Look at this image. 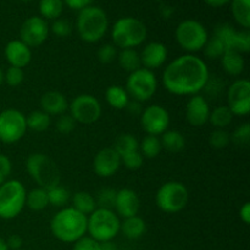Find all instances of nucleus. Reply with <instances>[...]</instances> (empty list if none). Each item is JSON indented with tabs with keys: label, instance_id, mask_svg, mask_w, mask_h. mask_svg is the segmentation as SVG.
Here are the masks:
<instances>
[{
	"label": "nucleus",
	"instance_id": "f8f14e48",
	"mask_svg": "<svg viewBox=\"0 0 250 250\" xmlns=\"http://www.w3.org/2000/svg\"><path fill=\"white\" fill-rule=\"evenodd\" d=\"M70 115L76 124L92 125L102 116V104L90 94H80L68 104Z\"/></svg>",
	"mask_w": 250,
	"mask_h": 250
},
{
	"label": "nucleus",
	"instance_id": "9d476101",
	"mask_svg": "<svg viewBox=\"0 0 250 250\" xmlns=\"http://www.w3.org/2000/svg\"><path fill=\"white\" fill-rule=\"evenodd\" d=\"M125 89L136 102H148L158 90V78L153 71L141 67L129 73Z\"/></svg>",
	"mask_w": 250,
	"mask_h": 250
},
{
	"label": "nucleus",
	"instance_id": "9b49d317",
	"mask_svg": "<svg viewBox=\"0 0 250 250\" xmlns=\"http://www.w3.org/2000/svg\"><path fill=\"white\" fill-rule=\"evenodd\" d=\"M26 116L16 109L0 112V141L5 144L17 143L27 132Z\"/></svg>",
	"mask_w": 250,
	"mask_h": 250
},
{
	"label": "nucleus",
	"instance_id": "4be33fe9",
	"mask_svg": "<svg viewBox=\"0 0 250 250\" xmlns=\"http://www.w3.org/2000/svg\"><path fill=\"white\" fill-rule=\"evenodd\" d=\"M221 66L227 75L236 77L243 73L246 61H244L243 55L238 51L226 50L221 56Z\"/></svg>",
	"mask_w": 250,
	"mask_h": 250
},
{
	"label": "nucleus",
	"instance_id": "423d86ee",
	"mask_svg": "<svg viewBox=\"0 0 250 250\" xmlns=\"http://www.w3.org/2000/svg\"><path fill=\"white\" fill-rule=\"evenodd\" d=\"M87 217V232L89 233L90 238L99 243L112 241L120 233L121 221L112 210L97 208Z\"/></svg>",
	"mask_w": 250,
	"mask_h": 250
},
{
	"label": "nucleus",
	"instance_id": "4c0bfd02",
	"mask_svg": "<svg viewBox=\"0 0 250 250\" xmlns=\"http://www.w3.org/2000/svg\"><path fill=\"white\" fill-rule=\"evenodd\" d=\"M116 193L117 190L112 189V188H102L97 193V198H95L97 207L100 208V209H114L115 200H116Z\"/></svg>",
	"mask_w": 250,
	"mask_h": 250
},
{
	"label": "nucleus",
	"instance_id": "8fccbe9b",
	"mask_svg": "<svg viewBox=\"0 0 250 250\" xmlns=\"http://www.w3.org/2000/svg\"><path fill=\"white\" fill-rule=\"evenodd\" d=\"M62 1H63V5H67L70 9L81 11V10H83L84 7L89 6L92 0H62Z\"/></svg>",
	"mask_w": 250,
	"mask_h": 250
},
{
	"label": "nucleus",
	"instance_id": "a18cd8bd",
	"mask_svg": "<svg viewBox=\"0 0 250 250\" xmlns=\"http://www.w3.org/2000/svg\"><path fill=\"white\" fill-rule=\"evenodd\" d=\"M76 128V121L70 114H62L56 120V129L61 134H70Z\"/></svg>",
	"mask_w": 250,
	"mask_h": 250
},
{
	"label": "nucleus",
	"instance_id": "39448f33",
	"mask_svg": "<svg viewBox=\"0 0 250 250\" xmlns=\"http://www.w3.org/2000/svg\"><path fill=\"white\" fill-rule=\"evenodd\" d=\"M148 36L146 27L136 17H121L111 29L114 45L121 49H134L141 45Z\"/></svg>",
	"mask_w": 250,
	"mask_h": 250
},
{
	"label": "nucleus",
	"instance_id": "6ab92c4d",
	"mask_svg": "<svg viewBox=\"0 0 250 250\" xmlns=\"http://www.w3.org/2000/svg\"><path fill=\"white\" fill-rule=\"evenodd\" d=\"M139 56H141L142 66L146 70L153 71L160 68L166 62L168 50L165 44L160 42H151L144 46Z\"/></svg>",
	"mask_w": 250,
	"mask_h": 250
},
{
	"label": "nucleus",
	"instance_id": "ea45409f",
	"mask_svg": "<svg viewBox=\"0 0 250 250\" xmlns=\"http://www.w3.org/2000/svg\"><path fill=\"white\" fill-rule=\"evenodd\" d=\"M24 80V72L23 68L14 67V66H10L6 70V72H4V82H6V84L9 87L16 88L19 85L22 84Z\"/></svg>",
	"mask_w": 250,
	"mask_h": 250
},
{
	"label": "nucleus",
	"instance_id": "6e6d98bb",
	"mask_svg": "<svg viewBox=\"0 0 250 250\" xmlns=\"http://www.w3.org/2000/svg\"><path fill=\"white\" fill-rule=\"evenodd\" d=\"M0 250H9V248H7L6 241H5L4 238H1V237H0Z\"/></svg>",
	"mask_w": 250,
	"mask_h": 250
},
{
	"label": "nucleus",
	"instance_id": "58836bf2",
	"mask_svg": "<svg viewBox=\"0 0 250 250\" xmlns=\"http://www.w3.org/2000/svg\"><path fill=\"white\" fill-rule=\"evenodd\" d=\"M209 143L215 149H225L231 143V134L225 129H215L210 133Z\"/></svg>",
	"mask_w": 250,
	"mask_h": 250
},
{
	"label": "nucleus",
	"instance_id": "20e7f679",
	"mask_svg": "<svg viewBox=\"0 0 250 250\" xmlns=\"http://www.w3.org/2000/svg\"><path fill=\"white\" fill-rule=\"evenodd\" d=\"M26 168L32 180L44 189H50L60 185L61 175L58 165L46 154L34 153L27 158Z\"/></svg>",
	"mask_w": 250,
	"mask_h": 250
},
{
	"label": "nucleus",
	"instance_id": "c85d7f7f",
	"mask_svg": "<svg viewBox=\"0 0 250 250\" xmlns=\"http://www.w3.org/2000/svg\"><path fill=\"white\" fill-rule=\"evenodd\" d=\"M231 9L234 20L244 29L250 27V0H231Z\"/></svg>",
	"mask_w": 250,
	"mask_h": 250
},
{
	"label": "nucleus",
	"instance_id": "de8ad7c7",
	"mask_svg": "<svg viewBox=\"0 0 250 250\" xmlns=\"http://www.w3.org/2000/svg\"><path fill=\"white\" fill-rule=\"evenodd\" d=\"M12 164L11 160L4 154H0V186L5 183L11 175Z\"/></svg>",
	"mask_w": 250,
	"mask_h": 250
},
{
	"label": "nucleus",
	"instance_id": "a878e982",
	"mask_svg": "<svg viewBox=\"0 0 250 250\" xmlns=\"http://www.w3.org/2000/svg\"><path fill=\"white\" fill-rule=\"evenodd\" d=\"M71 202H72L73 209L77 210L81 214L85 215V216H89L98 208L97 203H95V198L90 193L84 192V190L75 193L73 197L71 198Z\"/></svg>",
	"mask_w": 250,
	"mask_h": 250
},
{
	"label": "nucleus",
	"instance_id": "603ef678",
	"mask_svg": "<svg viewBox=\"0 0 250 250\" xmlns=\"http://www.w3.org/2000/svg\"><path fill=\"white\" fill-rule=\"evenodd\" d=\"M239 217L246 225L250 224V203H244L243 207L239 210Z\"/></svg>",
	"mask_w": 250,
	"mask_h": 250
},
{
	"label": "nucleus",
	"instance_id": "c9c22d12",
	"mask_svg": "<svg viewBox=\"0 0 250 250\" xmlns=\"http://www.w3.org/2000/svg\"><path fill=\"white\" fill-rule=\"evenodd\" d=\"M70 199L71 193L68 192L65 187H61L60 185L48 189L49 205H53V207L56 208L65 207V205L70 202Z\"/></svg>",
	"mask_w": 250,
	"mask_h": 250
},
{
	"label": "nucleus",
	"instance_id": "7ed1b4c3",
	"mask_svg": "<svg viewBox=\"0 0 250 250\" xmlns=\"http://www.w3.org/2000/svg\"><path fill=\"white\" fill-rule=\"evenodd\" d=\"M76 27L82 41L97 43L106 34L109 29V19L102 7L89 5L80 11Z\"/></svg>",
	"mask_w": 250,
	"mask_h": 250
},
{
	"label": "nucleus",
	"instance_id": "49530a36",
	"mask_svg": "<svg viewBox=\"0 0 250 250\" xmlns=\"http://www.w3.org/2000/svg\"><path fill=\"white\" fill-rule=\"evenodd\" d=\"M234 50L241 54H247L250 51V33L248 29L237 32Z\"/></svg>",
	"mask_w": 250,
	"mask_h": 250
},
{
	"label": "nucleus",
	"instance_id": "6e6552de",
	"mask_svg": "<svg viewBox=\"0 0 250 250\" xmlns=\"http://www.w3.org/2000/svg\"><path fill=\"white\" fill-rule=\"evenodd\" d=\"M189 193L187 187L178 181L164 183L155 194L156 207L166 214H177L188 204Z\"/></svg>",
	"mask_w": 250,
	"mask_h": 250
},
{
	"label": "nucleus",
	"instance_id": "0eeeda50",
	"mask_svg": "<svg viewBox=\"0 0 250 250\" xmlns=\"http://www.w3.org/2000/svg\"><path fill=\"white\" fill-rule=\"evenodd\" d=\"M26 188L17 180H7L0 186V219L12 220L26 207Z\"/></svg>",
	"mask_w": 250,
	"mask_h": 250
},
{
	"label": "nucleus",
	"instance_id": "37998d69",
	"mask_svg": "<svg viewBox=\"0 0 250 250\" xmlns=\"http://www.w3.org/2000/svg\"><path fill=\"white\" fill-rule=\"evenodd\" d=\"M117 53L119 51H117L116 46L114 44H104V45L98 49L97 58L100 62L107 65V63H111L112 61L116 60Z\"/></svg>",
	"mask_w": 250,
	"mask_h": 250
},
{
	"label": "nucleus",
	"instance_id": "ddd939ff",
	"mask_svg": "<svg viewBox=\"0 0 250 250\" xmlns=\"http://www.w3.org/2000/svg\"><path fill=\"white\" fill-rule=\"evenodd\" d=\"M227 107L233 116H247L250 112V82L241 78L227 89Z\"/></svg>",
	"mask_w": 250,
	"mask_h": 250
},
{
	"label": "nucleus",
	"instance_id": "cd10ccee",
	"mask_svg": "<svg viewBox=\"0 0 250 250\" xmlns=\"http://www.w3.org/2000/svg\"><path fill=\"white\" fill-rule=\"evenodd\" d=\"M26 207L32 211H42L49 207L48 190L37 187L26 194Z\"/></svg>",
	"mask_w": 250,
	"mask_h": 250
},
{
	"label": "nucleus",
	"instance_id": "aec40b11",
	"mask_svg": "<svg viewBox=\"0 0 250 250\" xmlns=\"http://www.w3.org/2000/svg\"><path fill=\"white\" fill-rule=\"evenodd\" d=\"M4 55L7 62L10 63V66L19 68L26 67L32 60L31 48L27 46L20 39H14V41H10L6 44Z\"/></svg>",
	"mask_w": 250,
	"mask_h": 250
},
{
	"label": "nucleus",
	"instance_id": "72a5a7b5",
	"mask_svg": "<svg viewBox=\"0 0 250 250\" xmlns=\"http://www.w3.org/2000/svg\"><path fill=\"white\" fill-rule=\"evenodd\" d=\"M63 11L62 0H41L39 1V12L44 20L60 19Z\"/></svg>",
	"mask_w": 250,
	"mask_h": 250
},
{
	"label": "nucleus",
	"instance_id": "2eb2a0df",
	"mask_svg": "<svg viewBox=\"0 0 250 250\" xmlns=\"http://www.w3.org/2000/svg\"><path fill=\"white\" fill-rule=\"evenodd\" d=\"M49 32V24L43 17L31 16L22 23L20 29V41L29 48H37L48 39Z\"/></svg>",
	"mask_w": 250,
	"mask_h": 250
},
{
	"label": "nucleus",
	"instance_id": "a211bd4d",
	"mask_svg": "<svg viewBox=\"0 0 250 250\" xmlns=\"http://www.w3.org/2000/svg\"><path fill=\"white\" fill-rule=\"evenodd\" d=\"M141 208V200L138 194L133 189L124 188L117 190L116 200H115V214L122 219L136 216Z\"/></svg>",
	"mask_w": 250,
	"mask_h": 250
},
{
	"label": "nucleus",
	"instance_id": "1a4fd4ad",
	"mask_svg": "<svg viewBox=\"0 0 250 250\" xmlns=\"http://www.w3.org/2000/svg\"><path fill=\"white\" fill-rule=\"evenodd\" d=\"M175 36L178 45L187 51V54H194L203 50L209 39L207 28L197 20H185L181 22L176 28Z\"/></svg>",
	"mask_w": 250,
	"mask_h": 250
},
{
	"label": "nucleus",
	"instance_id": "473e14b6",
	"mask_svg": "<svg viewBox=\"0 0 250 250\" xmlns=\"http://www.w3.org/2000/svg\"><path fill=\"white\" fill-rule=\"evenodd\" d=\"M163 146H161L160 138L156 136H149L146 134L141 142H139V151L143 158L154 159L160 155Z\"/></svg>",
	"mask_w": 250,
	"mask_h": 250
},
{
	"label": "nucleus",
	"instance_id": "09e8293b",
	"mask_svg": "<svg viewBox=\"0 0 250 250\" xmlns=\"http://www.w3.org/2000/svg\"><path fill=\"white\" fill-rule=\"evenodd\" d=\"M72 250H99V242L84 236L73 243Z\"/></svg>",
	"mask_w": 250,
	"mask_h": 250
},
{
	"label": "nucleus",
	"instance_id": "c756f323",
	"mask_svg": "<svg viewBox=\"0 0 250 250\" xmlns=\"http://www.w3.org/2000/svg\"><path fill=\"white\" fill-rule=\"evenodd\" d=\"M26 122L28 129H32L34 132H44L50 127L51 116H49L42 110H36L27 115Z\"/></svg>",
	"mask_w": 250,
	"mask_h": 250
},
{
	"label": "nucleus",
	"instance_id": "79ce46f5",
	"mask_svg": "<svg viewBox=\"0 0 250 250\" xmlns=\"http://www.w3.org/2000/svg\"><path fill=\"white\" fill-rule=\"evenodd\" d=\"M49 29H50L56 37L65 38V37H68L72 33V24H71V22L66 19H56L54 20V22L51 23V26L49 27Z\"/></svg>",
	"mask_w": 250,
	"mask_h": 250
},
{
	"label": "nucleus",
	"instance_id": "bf43d9fd",
	"mask_svg": "<svg viewBox=\"0 0 250 250\" xmlns=\"http://www.w3.org/2000/svg\"><path fill=\"white\" fill-rule=\"evenodd\" d=\"M19 250H21V249H19Z\"/></svg>",
	"mask_w": 250,
	"mask_h": 250
},
{
	"label": "nucleus",
	"instance_id": "4468645a",
	"mask_svg": "<svg viewBox=\"0 0 250 250\" xmlns=\"http://www.w3.org/2000/svg\"><path fill=\"white\" fill-rule=\"evenodd\" d=\"M170 121L167 110L158 104L146 107L141 115L142 128L149 136H161L168 129Z\"/></svg>",
	"mask_w": 250,
	"mask_h": 250
},
{
	"label": "nucleus",
	"instance_id": "e433bc0d",
	"mask_svg": "<svg viewBox=\"0 0 250 250\" xmlns=\"http://www.w3.org/2000/svg\"><path fill=\"white\" fill-rule=\"evenodd\" d=\"M204 56L210 60H217V59H221V56L224 55V53L226 51V48L222 44V42L219 38H216L215 36H212V38L208 39V42L205 43L204 48Z\"/></svg>",
	"mask_w": 250,
	"mask_h": 250
},
{
	"label": "nucleus",
	"instance_id": "3c124183",
	"mask_svg": "<svg viewBox=\"0 0 250 250\" xmlns=\"http://www.w3.org/2000/svg\"><path fill=\"white\" fill-rule=\"evenodd\" d=\"M6 244H7V248H9V250L10 249L19 250V249H21L22 244H23V241H22V238L19 236V234H11V236L7 238Z\"/></svg>",
	"mask_w": 250,
	"mask_h": 250
},
{
	"label": "nucleus",
	"instance_id": "864d4df0",
	"mask_svg": "<svg viewBox=\"0 0 250 250\" xmlns=\"http://www.w3.org/2000/svg\"><path fill=\"white\" fill-rule=\"evenodd\" d=\"M99 250H119V247L114 241H106L99 243Z\"/></svg>",
	"mask_w": 250,
	"mask_h": 250
},
{
	"label": "nucleus",
	"instance_id": "412c9836",
	"mask_svg": "<svg viewBox=\"0 0 250 250\" xmlns=\"http://www.w3.org/2000/svg\"><path fill=\"white\" fill-rule=\"evenodd\" d=\"M42 111L49 116H60L68 110V102L62 93L58 90H49L41 98Z\"/></svg>",
	"mask_w": 250,
	"mask_h": 250
},
{
	"label": "nucleus",
	"instance_id": "13d9d810",
	"mask_svg": "<svg viewBox=\"0 0 250 250\" xmlns=\"http://www.w3.org/2000/svg\"><path fill=\"white\" fill-rule=\"evenodd\" d=\"M21 1H32V0H21Z\"/></svg>",
	"mask_w": 250,
	"mask_h": 250
},
{
	"label": "nucleus",
	"instance_id": "f704fd0d",
	"mask_svg": "<svg viewBox=\"0 0 250 250\" xmlns=\"http://www.w3.org/2000/svg\"><path fill=\"white\" fill-rule=\"evenodd\" d=\"M237 32L238 31H236L234 27L231 26V24L221 23L215 28L214 36L222 42V44L225 45L226 50H234Z\"/></svg>",
	"mask_w": 250,
	"mask_h": 250
},
{
	"label": "nucleus",
	"instance_id": "dca6fc26",
	"mask_svg": "<svg viewBox=\"0 0 250 250\" xmlns=\"http://www.w3.org/2000/svg\"><path fill=\"white\" fill-rule=\"evenodd\" d=\"M121 158L114 148H104L97 153L93 160V170L102 178H109L119 171Z\"/></svg>",
	"mask_w": 250,
	"mask_h": 250
},
{
	"label": "nucleus",
	"instance_id": "bb28decb",
	"mask_svg": "<svg viewBox=\"0 0 250 250\" xmlns=\"http://www.w3.org/2000/svg\"><path fill=\"white\" fill-rule=\"evenodd\" d=\"M117 61L122 70L127 72H134L142 67L141 56L136 49H121L117 53Z\"/></svg>",
	"mask_w": 250,
	"mask_h": 250
},
{
	"label": "nucleus",
	"instance_id": "393cba45",
	"mask_svg": "<svg viewBox=\"0 0 250 250\" xmlns=\"http://www.w3.org/2000/svg\"><path fill=\"white\" fill-rule=\"evenodd\" d=\"M161 146L168 153H180L185 149L186 139L181 132L176 129H167L161 134Z\"/></svg>",
	"mask_w": 250,
	"mask_h": 250
},
{
	"label": "nucleus",
	"instance_id": "4d7b16f0",
	"mask_svg": "<svg viewBox=\"0 0 250 250\" xmlns=\"http://www.w3.org/2000/svg\"><path fill=\"white\" fill-rule=\"evenodd\" d=\"M2 83H4V71L0 68V87H1Z\"/></svg>",
	"mask_w": 250,
	"mask_h": 250
},
{
	"label": "nucleus",
	"instance_id": "5701e85b",
	"mask_svg": "<svg viewBox=\"0 0 250 250\" xmlns=\"http://www.w3.org/2000/svg\"><path fill=\"white\" fill-rule=\"evenodd\" d=\"M120 231L128 239H138L146 233V224L138 215L124 219L120 225Z\"/></svg>",
	"mask_w": 250,
	"mask_h": 250
},
{
	"label": "nucleus",
	"instance_id": "f03ea898",
	"mask_svg": "<svg viewBox=\"0 0 250 250\" xmlns=\"http://www.w3.org/2000/svg\"><path fill=\"white\" fill-rule=\"evenodd\" d=\"M88 217L72 207L63 208L56 212L50 221V231L58 241L75 243L87 233Z\"/></svg>",
	"mask_w": 250,
	"mask_h": 250
},
{
	"label": "nucleus",
	"instance_id": "c03bdc74",
	"mask_svg": "<svg viewBox=\"0 0 250 250\" xmlns=\"http://www.w3.org/2000/svg\"><path fill=\"white\" fill-rule=\"evenodd\" d=\"M143 159L144 158L141 154V151L136 150L121 156V164H124L125 167L128 168V170L136 171L142 167V165H143Z\"/></svg>",
	"mask_w": 250,
	"mask_h": 250
},
{
	"label": "nucleus",
	"instance_id": "b1692460",
	"mask_svg": "<svg viewBox=\"0 0 250 250\" xmlns=\"http://www.w3.org/2000/svg\"><path fill=\"white\" fill-rule=\"evenodd\" d=\"M105 99L112 109L124 110L129 103V95L121 85H110L105 92Z\"/></svg>",
	"mask_w": 250,
	"mask_h": 250
},
{
	"label": "nucleus",
	"instance_id": "2f4dec72",
	"mask_svg": "<svg viewBox=\"0 0 250 250\" xmlns=\"http://www.w3.org/2000/svg\"><path fill=\"white\" fill-rule=\"evenodd\" d=\"M112 148L115 149L117 154L120 155V158L126 154L132 153V151L139 150V142L133 134L131 133H124L120 134L119 137L115 141V144Z\"/></svg>",
	"mask_w": 250,
	"mask_h": 250
},
{
	"label": "nucleus",
	"instance_id": "5fc2aeb1",
	"mask_svg": "<svg viewBox=\"0 0 250 250\" xmlns=\"http://www.w3.org/2000/svg\"><path fill=\"white\" fill-rule=\"evenodd\" d=\"M204 1L207 2V5H209L211 7H221L229 4L231 0H204Z\"/></svg>",
	"mask_w": 250,
	"mask_h": 250
},
{
	"label": "nucleus",
	"instance_id": "a19ab883",
	"mask_svg": "<svg viewBox=\"0 0 250 250\" xmlns=\"http://www.w3.org/2000/svg\"><path fill=\"white\" fill-rule=\"evenodd\" d=\"M231 142H233L238 146H247L250 142V125L243 124L234 129L231 136Z\"/></svg>",
	"mask_w": 250,
	"mask_h": 250
},
{
	"label": "nucleus",
	"instance_id": "f3484780",
	"mask_svg": "<svg viewBox=\"0 0 250 250\" xmlns=\"http://www.w3.org/2000/svg\"><path fill=\"white\" fill-rule=\"evenodd\" d=\"M210 106L208 100L200 94L192 95L186 106V119L193 127H203L210 116Z\"/></svg>",
	"mask_w": 250,
	"mask_h": 250
},
{
	"label": "nucleus",
	"instance_id": "f257e3e1",
	"mask_svg": "<svg viewBox=\"0 0 250 250\" xmlns=\"http://www.w3.org/2000/svg\"><path fill=\"white\" fill-rule=\"evenodd\" d=\"M210 77L205 61L194 54L177 56L165 67L163 84L173 95H197Z\"/></svg>",
	"mask_w": 250,
	"mask_h": 250
},
{
	"label": "nucleus",
	"instance_id": "7c9ffc66",
	"mask_svg": "<svg viewBox=\"0 0 250 250\" xmlns=\"http://www.w3.org/2000/svg\"><path fill=\"white\" fill-rule=\"evenodd\" d=\"M233 120V114L231 110L227 107V105H221L217 106L210 112L209 121L211 122L212 126L216 129H225L227 126H229Z\"/></svg>",
	"mask_w": 250,
	"mask_h": 250
}]
</instances>
